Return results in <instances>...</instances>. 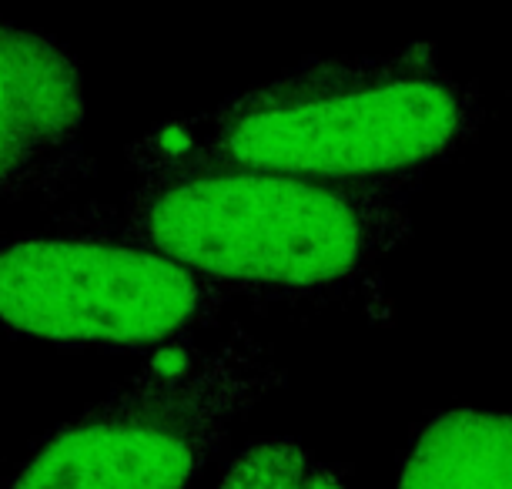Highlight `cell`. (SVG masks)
I'll return each instance as SVG.
<instances>
[{"mask_svg": "<svg viewBox=\"0 0 512 489\" xmlns=\"http://www.w3.org/2000/svg\"><path fill=\"white\" fill-rule=\"evenodd\" d=\"M77 61L47 34L0 21V205L57 195L81 171Z\"/></svg>", "mask_w": 512, "mask_h": 489, "instance_id": "5", "label": "cell"}, {"mask_svg": "<svg viewBox=\"0 0 512 489\" xmlns=\"http://www.w3.org/2000/svg\"><path fill=\"white\" fill-rule=\"evenodd\" d=\"M282 372L255 335L164 345L31 456L11 489H188Z\"/></svg>", "mask_w": 512, "mask_h": 489, "instance_id": "3", "label": "cell"}, {"mask_svg": "<svg viewBox=\"0 0 512 489\" xmlns=\"http://www.w3.org/2000/svg\"><path fill=\"white\" fill-rule=\"evenodd\" d=\"M225 289L148 245L31 238L0 252V322L61 345H171L215 319Z\"/></svg>", "mask_w": 512, "mask_h": 489, "instance_id": "4", "label": "cell"}, {"mask_svg": "<svg viewBox=\"0 0 512 489\" xmlns=\"http://www.w3.org/2000/svg\"><path fill=\"white\" fill-rule=\"evenodd\" d=\"M479 124L476 88L415 44L305 61L218 108L161 124L128 161L138 181L215 168L322 181L415 178L459 151Z\"/></svg>", "mask_w": 512, "mask_h": 489, "instance_id": "1", "label": "cell"}, {"mask_svg": "<svg viewBox=\"0 0 512 489\" xmlns=\"http://www.w3.org/2000/svg\"><path fill=\"white\" fill-rule=\"evenodd\" d=\"M409 181H322L215 168L144 178L77 232L175 258L225 292L322 295L359 282L409 235Z\"/></svg>", "mask_w": 512, "mask_h": 489, "instance_id": "2", "label": "cell"}, {"mask_svg": "<svg viewBox=\"0 0 512 489\" xmlns=\"http://www.w3.org/2000/svg\"><path fill=\"white\" fill-rule=\"evenodd\" d=\"M399 489H512V412L432 416L405 453Z\"/></svg>", "mask_w": 512, "mask_h": 489, "instance_id": "6", "label": "cell"}, {"mask_svg": "<svg viewBox=\"0 0 512 489\" xmlns=\"http://www.w3.org/2000/svg\"><path fill=\"white\" fill-rule=\"evenodd\" d=\"M215 489H345V479L292 439H265L241 449Z\"/></svg>", "mask_w": 512, "mask_h": 489, "instance_id": "7", "label": "cell"}]
</instances>
